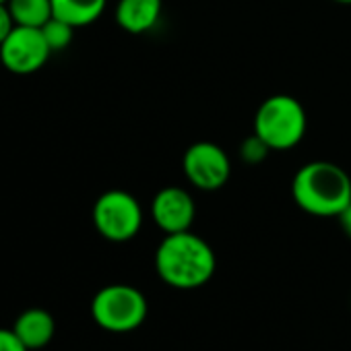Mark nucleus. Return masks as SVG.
I'll return each instance as SVG.
<instances>
[{
    "label": "nucleus",
    "mask_w": 351,
    "mask_h": 351,
    "mask_svg": "<svg viewBox=\"0 0 351 351\" xmlns=\"http://www.w3.org/2000/svg\"><path fill=\"white\" fill-rule=\"evenodd\" d=\"M0 69H3V60H0Z\"/></svg>",
    "instance_id": "20"
},
{
    "label": "nucleus",
    "mask_w": 351,
    "mask_h": 351,
    "mask_svg": "<svg viewBox=\"0 0 351 351\" xmlns=\"http://www.w3.org/2000/svg\"><path fill=\"white\" fill-rule=\"evenodd\" d=\"M9 3V0H0V5H7Z\"/></svg>",
    "instance_id": "19"
},
{
    "label": "nucleus",
    "mask_w": 351,
    "mask_h": 351,
    "mask_svg": "<svg viewBox=\"0 0 351 351\" xmlns=\"http://www.w3.org/2000/svg\"><path fill=\"white\" fill-rule=\"evenodd\" d=\"M106 5L108 0H52V11L73 27H87L104 15Z\"/></svg>",
    "instance_id": "11"
},
{
    "label": "nucleus",
    "mask_w": 351,
    "mask_h": 351,
    "mask_svg": "<svg viewBox=\"0 0 351 351\" xmlns=\"http://www.w3.org/2000/svg\"><path fill=\"white\" fill-rule=\"evenodd\" d=\"M308 118L300 99L277 93L267 97L254 114V132L271 151L293 149L306 134Z\"/></svg>",
    "instance_id": "3"
},
{
    "label": "nucleus",
    "mask_w": 351,
    "mask_h": 351,
    "mask_svg": "<svg viewBox=\"0 0 351 351\" xmlns=\"http://www.w3.org/2000/svg\"><path fill=\"white\" fill-rule=\"evenodd\" d=\"M52 50L38 27L15 25L11 36L0 44L3 69L13 75H34L50 60Z\"/></svg>",
    "instance_id": "7"
},
{
    "label": "nucleus",
    "mask_w": 351,
    "mask_h": 351,
    "mask_svg": "<svg viewBox=\"0 0 351 351\" xmlns=\"http://www.w3.org/2000/svg\"><path fill=\"white\" fill-rule=\"evenodd\" d=\"M147 314L149 302L145 293L126 283L106 285L91 300V318L108 332H132L147 320Z\"/></svg>",
    "instance_id": "4"
},
{
    "label": "nucleus",
    "mask_w": 351,
    "mask_h": 351,
    "mask_svg": "<svg viewBox=\"0 0 351 351\" xmlns=\"http://www.w3.org/2000/svg\"><path fill=\"white\" fill-rule=\"evenodd\" d=\"M7 5L15 19V25L42 29L54 17L52 0H9Z\"/></svg>",
    "instance_id": "12"
},
{
    "label": "nucleus",
    "mask_w": 351,
    "mask_h": 351,
    "mask_svg": "<svg viewBox=\"0 0 351 351\" xmlns=\"http://www.w3.org/2000/svg\"><path fill=\"white\" fill-rule=\"evenodd\" d=\"M15 335L29 351H38L50 345L56 332L54 316L44 308H27L21 312L13 324Z\"/></svg>",
    "instance_id": "9"
},
{
    "label": "nucleus",
    "mask_w": 351,
    "mask_h": 351,
    "mask_svg": "<svg viewBox=\"0 0 351 351\" xmlns=\"http://www.w3.org/2000/svg\"><path fill=\"white\" fill-rule=\"evenodd\" d=\"M75 29H77V27H73L71 23H66V21H62V19H58V17H52V19L42 27V34H44V38H46L50 50H52V52H60V50H64V48L71 46V42H73V38H75Z\"/></svg>",
    "instance_id": "13"
},
{
    "label": "nucleus",
    "mask_w": 351,
    "mask_h": 351,
    "mask_svg": "<svg viewBox=\"0 0 351 351\" xmlns=\"http://www.w3.org/2000/svg\"><path fill=\"white\" fill-rule=\"evenodd\" d=\"M13 29H15V19L9 11V5H0V44L11 36Z\"/></svg>",
    "instance_id": "16"
},
{
    "label": "nucleus",
    "mask_w": 351,
    "mask_h": 351,
    "mask_svg": "<svg viewBox=\"0 0 351 351\" xmlns=\"http://www.w3.org/2000/svg\"><path fill=\"white\" fill-rule=\"evenodd\" d=\"M291 197L308 215L339 217V213L351 203V178L332 161H310L295 171Z\"/></svg>",
    "instance_id": "2"
},
{
    "label": "nucleus",
    "mask_w": 351,
    "mask_h": 351,
    "mask_svg": "<svg viewBox=\"0 0 351 351\" xmlns=\"http://www.w3.org/2000/svg\"><path fill=\"white\" fill-rule=\"evenodd\" d=\"M269 153H271V147L256 132H252L250 136H246L242 141V145H240V157H242V161H246L250 165L263 163Z\"/></svg>",
    "instance_id": "14"
},
{
    "label": "nucleus",
    "mask_w": 351,
    "mask_h": 351,
    "mask_svg": "<svg viewBox=\"0 0 351 351\" xmlns=\"http://www.w3.org/2000/svg\"><path fill=\"white\" fill-rule=\"evenodd\" d=\"M91 217L97 234L116 244L136 238L143 228V207L138 199L126 191H108L99 195Z\"/></svg>",
    "instance_id": "5"
},
{
    "label": "nucleus",
    "mask_w": 351,
    "mask_h": 351,
    "mask_svg": "<svg viewBox=\"0 0 351 351\" xmlns=\"http://www.w3.org/2000/svg\"><path fill=\"white\" fill-rule=\"evenodd\" d=\"M182 171L186 180L205 193L219 191L232 176V161L223 147L211 141H199L184 151Z\"/></svg>",
    "instance_id": "6"
},
{
    "label": "nucleus",
    "mask_w": 351,
    "mask_h": 351,
    "mask_svg": "<svg viewBox=\"0 0 351 351\" xmlns=\"http://www.w3.org/2000/svg\"><path fill=\"white\" fill-rule=\"evenodd\" d=\"M339 226H341V230H343V234L351 240V203L339 213Z\"/></svg>",
    "instance_id": "17"
},
{
    "label": "nucleus",
    "mask_w": 351,
    "mask_h": 351,
    "mask_svg": "<svg viewBox=\"0 0 351 351\" xmlns=\"http://www.w3.org/2000/svg\"><path fill=\"white\" fill-rule=\"evenodd\" d=\"M163 0H118L116 5V23L132 34L151 32L161 17Z\"/></svg>",
    "instance_id": "10"
},
{
    "label": "nucleus",
    "mask_w": 351,
    "mask_h": 351,
    "mask_svg": "<svg viewBox=\"0 0 351 351\" xmlns=\"http://www.w3.org/2000/svg\"><path fill=\"white\" fill-rule=\"evenodd\" d=\"M151 217L163 234L189 232L197 217L195 199L180 186H165L151 201Z\"/></svg>",
    "instance_id": "8"
},
{
    "label": "nucleus",
    "mask_w": 351,
    "mask_h": 351,
    "mask_svg": "<svg viewBox=\"0 0 351 351\" xmlns=\"http://www.w3.org/2000/svg\"><path fill=\"white\" fill-rule=\"evenodd\" d=\"M0 351H29L13 328H0Z\"/></svg>",
    "instance_id": "15"
},
{
    "label": "nucleus",
    "mask_w": 351,
    "mask_h": 351,
    "mask_svg": "<svg viewBox=\"0 0 351 351\" xmlns=\"http://www.w3.org/2000/svg\"><path fill=\"white\" fill-rule=\"evenodd\" d=\"M335 3H339V5H351V0H335Z\"/></svg>",
    "instance_id": "18"
},
{
    "label": "nucleus",
    "mask_w": 351,
    "mask_h": 351,
    "mask_svg": "<svg viewBox=\"0 0 351 351\" xmlns=\"http://www.w3.org/2000/svg\"><path fill=\"white\" fill-rule=\"evenodd\" d=\"M157 277L173 289H199L217 271L215 250L207 240L189 232L165 234L155 250Z\"/></svg>",
    "instance_id": "1"
}]
</instances>
